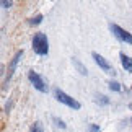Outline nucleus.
<instances>
[{"instance_id":"nucleus-1","label":"nucleus","mask_w":132,"mask_h":132,"mask_svg":"<svg viewBox=\"0 0 132 132\" xmlns=\"http://www.w3.org/2000/svg\"><path fill=\"white\" fill-rule=\"evenodd\" d=\"M33 51L38 55H47L49 52V41L44 33H36L33 38Z\"/></svg>"},{"instance_id":"nucleus-2","label":"nucleus","mask_w":132,"mask_h":132,"mask_svg":"<svg viewBox=\"0 0 132 132\" xmlns=\"http://www.w3.org/2000/svg\"><path fill=\"white\" fill-rule=\"evenodd\" d=\"M54 95H55V100L59 101V103H62L65 106H69V108L72 109H80V103L75 98H72L70 95H67L65 91H62L60 88H55L54 90Z\"/></svg>"},{"instance_id":"nucleus-3","label":"nucleus","mask_w":132,"mask_h":132,"mask_svg":"<svg viewBox=\"0 0 132 132\" xmlns=\"http://www.w3.org/2000/svg\"><path fill=\"white\" fill-rule=\"evenodd\" d=\"M28 80L31 82V85L38 91H41V93H47V85L44 83V80L41 78V75L38 72H34V70H29L28 72Z\"/></svg>"},{"instance_id":"nucleus-4","label":"nucleus","mask_w":132,"mask_h":132,"mask_svg":"<svg viewBox=\"0 0 132 132\" xmlns=\"http://www.w3.org/2000/svg\"><path fill=\"white\" fill-rule=\"evenodd\" d=\"M109 28H111L113 34L119 39V41L127 43V44H132V34H130L129 31H126L124 28H121V26H118V24H114V23H111V24H109Z\"/></svg>"},{"instance_id":"nucleus-5","label":"nucleus","mask_w":132,"mask_h":132,"mask_svg":"<svg viewBox=\"0 0 132 132\" xmlns=\"http://www.w3.org/2000/svg\"><path fill=\"white\" fill-rule=\"evenodd\" d=\"M21 55H23V51H18V52L13 55L12 62H10V65H8V73H7V78H5V83H8V80L12 78V75H13V72H15V69H16V65H18V62H20V59H21Z\"/></svg>"},{"instance_id":"nucleus-6","label":"nucleus","mask_w":132,"mask_h":132,"mask_svg":"<svg viewBox=\"0 0 132 132\" xmlns=\"http://www.w3.org/2000/svg\"><path fill=\"white\" fill-rule=\"evenodd\" d=\"M91 57L95 59L96 65H100V69H101V70H104V72H111V69H113V67H111V64H109V62H108V60H106L101 54L93 52V54H91Z\"/></svg>"},{"instance_id":"nucleus-7","label":"nucleus","mask_w":132,"mask_h":132,"mask_svg":"<svg viewBox=\"0 0 132 132\" xmlns=\"http://www.w3.org/2000/svg\"><path fill=\"white\" fill-rule=\"evenodd\" d=\"M119 59H121V64H122V67L126 69V72H132V59L129 55H126L124 52L119 54Z\"/></svg>"},{"instance_id":"nucleus-8","label":"nucleus","mask_w":132,"mask_h":132,"mask_svg":"<svg viewBox=\"0 0 132 132\" xmlns=\"http://www.w3.org/2000/svg\"><path fill=\"white\" fill-rule=\"evenodd\" d=\"M72 62H73V65L77 67V70H78V72L82 73V75H87V73H88V72H87V69H85V65H83L82 62H80V60H78L77 57H73V59H72Z\"/></svg>"},{"instance_id":"nucleus-9","label":"nucleus","mask_w":132,"mask_h":132,"mask_svg":"<svg viewBox=\"0 0 132 132\" xmlns=\"http://www.w3.org/2000/svg\"><path fill=\"white\" fill-rule=\"evenodd\" d=\"M109 88L114 90V91H121V85L118 82H109Z\"/></svg>"},{"instance_id":"nucleus-10","label":"nucleus","mask_w":132,"mask_h":132,"mask_svg":"<svg viewBox=\"0 0 132 132\" xmlns=\"http://www.w3.org/2000/svg\"><path fill=\"white\" fill-rule=\"evenodd\" d=\"M41 20H43L41 15H36V16H34V18H33L29 23H31V24H39V23H41Z\"/></svg>"},{"instance_id":"nucleus-11","label":"nucleus","mask_w":132,"mask_h":132,"mask_svg":"<svg viewBox=\"0 0 132 132\" xmlns=\"http://www.w3.org/2000/svg\"><path fill=\"white\" fill-rule=\"evenodd\" d=\"M31 132H43V126H41V122H36V124H34V127L31 129Z\"/></svg>"},{"instance_id":"nucleus-12","label":"nucleus","mask_w":132,"mask_h":132,"mask_svg":"<svg viewBox=\"0 0 132 132\" xmlns=\"http://www.w3.org/2000/svg\"><path fill=\"white\" fill-rule=\"evenodd\" d=\"M12 3H13V2H7V0H2V7H3V8H10V7H12Z\"/></svg>"},{"instance_id":"nucleus-13","label":"nucleus","mask_w":132,"mask_h":132,"mask_svg":"<svg viewBox=\"0 0 132 132\" xmlns=\"http://www.w3.org/2000/svg\"><path fill=\"white\" fill-rule=\"evenodd\" d=\"M90 132H100V127H98V126H95V124H91L90 126Z\"/></svg>"},{"instance_id":"nucleus-14","label":"nucleus","mask_w":132,"mask_h":132,"mask_svg":"<svg viewBox=\"0 0 132 132\" xmlns=\"http://www.w3.org/2000/svg\"><path fill=\"white\" fill-rule=\"evenodd\" d=\"M54 121H55V122H57V124H59V126H60V127H62V129H65V124L62 122V121H59L57 118H54Z\"/></svg>"}]
</instances>
